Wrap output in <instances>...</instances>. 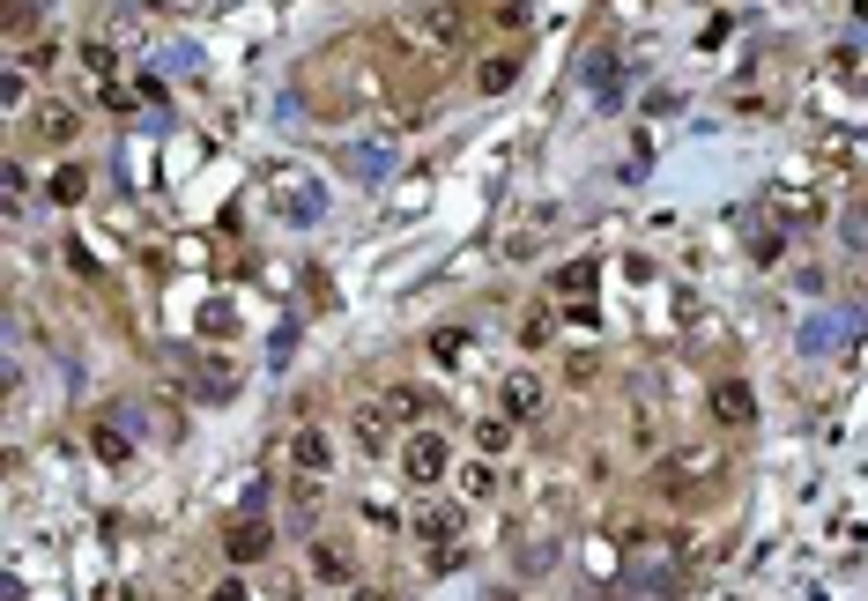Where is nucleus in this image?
<instances>
[{"label": "nucleus", "mask_w": 868, "mask_h": 601, "mask_svg": "<svg viewBox=\"0 0 868 601\" xmlns=\"http://www.w3.org/2000/svg\"><path fill=\"white\" fill-rule=\"evenodd\" d=\"M401 45H416L423 60H446V52H460V45H468V8H460V0H431V8L401 15Z\"/></svg>", "instance_id": "1"}, {"label": "nucleus", "mask_w": 868, "mask_h": 601, "mask_svg": "<svg viewBox=\"0 0 868 601\" xmlns=\"http://www.w3.org/2000/svg\"><path fill=\"white\" fill-rule=\"evenodd\" d=\"M712 475H720V453H712V446H691V453H668L661 468H654V490H661V498H691Z\"/></svg>", "instance_id": "2"}, {"label": "nucleus", "mask_w": 868, "mask_h": 601, "mask_svg": "<svg viewBox=\"0 0 868 601\" xmlns=\"http://www.w3.org/2000/svg\"><path fill=\"white\" fill-rule=\"evenodd\" d=\"M446 468H454V446H446V430H409V438H401V475H409L416 490L446 483Z\"/></svg>", "instance_id": "3"}, {"label": "nucleus", "mask_w": 868, "mask_h": 601, "mask_svg": "<svg viewBox=\"0 0 868 601\" xmlns=\"http://www.w3.org/2000/svg\"><path fill=\"white\" fill-rule=\"evenodd\" d=\"M705 409H712V424H728V430L757 424V393H749V379H720V387L705 393Z\"/></svg>", "instance_id": "4"}, {"label": "nucleus", "mask_w": 868, "mask_h": 601, "mask_svg": "<svg viewBox=\"0 0 868 601\" xmlns=\"http://www.w3.org/2000/svg\"><path fill=\"white\" fill-rule=\"evenodd\" d=\"M394 424H401V416H394L386 401H364V409L349 416V438H357V453H386V446H394Z\"/></svg>", "instance_id": "5"}, {"label": "nucleus", "mask_w": 868, "mask_h": 601, "mask_svg": "<svg viewBox=\"0 0 868 601\" xmlns=\"http://www.w3.org/2000/svg\"><path fill=\"white\" fill-rule=\"evenodd\" d=\"M223 550H231V564H260L275 550V527H268V519H231V527H223Z\"/></svg>", "instance_id": "6"}, {"label": "nucleus", "mask_w": 868, "mask_h": 601, "mask_svg": "<svg viewBox=\"0 0 868 601\" xmlns=\"http://www.w3.org/2000/svg\"><path fill=\"white\" fill-rule=\"evenodd\" d=\"M409 535L431 542V550H454L460 542V505H423V513H409Z\"/></svg>", "instance_id": "7"}, {"label": "nucleus", "mask_w": 868, "mask_h": 601, "mask_svg": "<svg viewBox=\"0 0 868 601\" xmlns=\"http://www.w3.org/2000/svg\"><path fill=\"white\" fill-rule=\"evenodd\" d=\"M497 401H505V416H512V424H535L542 401H549V387H542L535 372H520V379H505V387H497Z\"/></svg>", "instance_id": "8"}, {"label": "nucleus", "mask_w": 868, "mask_h": 601, "mask_svg": "<svg viewBox=\"0 0 868 601\" xmlns=\"http://www.w3.org/2000/svg\"><path fill=\"white\" fill-rule=\"evenodd\" d=\"M289 468H297V475H327V468H334V438L305 424L297 438H289Z\"/></svg>", "instance_id": "9"}, {"label": "nucleus", "mask_w": 868, "mask_h": 601, "mask_svg": "<svg viewBox=\"0 0 868 601\" xmlns=\"http://www.w3.org/2000/svg\"><path fill=\"white\" fill-rule=\"evenodd\" d=\"M512 83H520V60H512V52H497V60L475 67V89H483V97H505Z\"/></svg>", "instance_id": "10"}, {"label": "nucleus", "mask_w": 868, "mask_h": 601, "mask_svg": "<svg viewBox=\"0 0 868 601\" xmlns=\"http://www.w3.org/2000/svg\"><path fill=\"white\" fill-rule=\"evenodd\" d=\"M594 275H602L594 260H572V267L557 275V290H565V298H572V304H594Z\"/></svg>", "instance_id": "11"}, {"label": "nucleus", "mask_w": 868, "mask_h": 601, "mask_svg": "<svg viewBox=\"0 0 868 601\" xmlns=\"http://www.w3.org/2000/svg\"><path fill=\"white\" fill-rule=\"evenodd\" d=\"M312 572H320V579H327V587H349V579H357V564L342 558V550H334V542H320V550H312Z\"/></svg>", "instance_id": "12"}, {"label": "nucleus", "mask_w": 868, "mask_h": 601, "mask_svg": "<svg viewBox=\"0 0 868 601\" xmlns=\"http://www.w3.org/2000/svg\"><path fill=\"white\" fill-rule=\"evenodd\" d=\"M83 193H89V172H83V164H60V172H52V201H60V209H75Z\"/></svg>", "instance_id": "13"}, {"label": "nucleus", "mask_w": 868, "mask_h": 601, "mask_svg": "<svg viewBox=\"0 0 868 601\" xmlns=\"http://www.w3.org/2000/svg\"><path fill=\"white\" fill-rule=\"evenodd\" d=\"M75 127H83V120H75L67 104H45V112H38V134H45V141H75Z\"/></svg>", "instance_id": "14"}, {"label": "nucleus", "mask_w": 868, "mask_h": 601, "mask_svg": "<svg viewBox=\"0 0 868 601\" xmlns=\"http://www.w3.org/2000/svg\"><path fill=\"white\" fill-rule=\"evenodd\" d=\"M475 446H483V453H505V446H512V416H483V424H475Z\"/></svg>", "instance_id": "15"}, {"label": "nucleus", "mask_w": 868, "mask_h": 601, "mask_svg": "<svg viewBox=\"0 0 868 601\" xmlns=\"http://www.w3.org/2000/svg\"><path fill=\"white\" fill-rule=\"evenodd\" d=\"M549 327H557V312H549V304H535V312L520 320V342H528V349H542V342H549Z\"/></svg>", "instance_id": "16"}, {"label": "nucleus", "mask_w": 868, "mask_h": 601, "mask_svg": "<svg viewBox=\"0 0 868 601\" xmlns=\"http://www.w3.org/2000/svg\"><path fill=\"white\" fill-rule=\"evenodd\" d=\"M431 356H438V364H460V356H468V335H460V327H438V335H431Z\"/></svg>", "instance_id": "17"}, {"label": "nucleus", "mask_w": 868, "mask_h": 601, "mask_svg": "<svg viewBox=\"0 0 868 601\" xmlns=\"http://www.w3.org/2000/svg\"><path fill=\"white\" fill-rule=\"evenodd\" d=\"M386 409H394L401 424H416V416H423V393H416V387H394V393H386Z\"/></svg>", "instance_id": "18"}, {"label": "nucleus", "mask_w": 868, "mask_h": 601, "mask_svg": "<svg viewBox=\"0 0 868 601\" xmlns=\"http://www.w3.org/2000/svg\"><path fill=\"white\" fill-rule=\"evenodd\" d=\"M83 60H89V75H104V83H112V67H120V60H112V45H104V38H89V45H83Z\"/></svg>", "instance_id": "19"}, {"label": "nucleus", "mask_w": 868, "mask_h": 601, "mask_svg": "<svg viewBox=\"0 0 868 601\" xmlns=\"http://www.w3.org/2000/svg\"><path fill=\"white\" fill-rule=\"evenodd\" d=\"M97 461H112V468H120V461H126V438H120V430H112V424H97Z\"/></svg>", "instance_id": "20"}, {"label": "nucleus", "mask_w": 868, "mask_h": 601, "mask_svg": "<svg viewBox=\"0 0 868 601\" xmlns=\"http://www.w3.org/2000/svg\"><path fill=\"white\" fill-rule=\"evenodd\" d=\"M460 490H468V498H491L497 475H491V468H460Z\"/></svg>", "instance_id": "21"}, {"label": "nucleus", "mask_w": 868, "mask_h": 601, "mask_svg": "<svg viewBox=\"0 0 868 601\" xmlns=\"http://www.w3.org/2000/svg\"><path fill=\"white\" fill-rule=\"evenodd\" d=\"M0 97H8V104H23V97H30V75H23V67H8V75H0Z\"/></svg>", "instance_id": "22"}, {"label": "nucleus", "mask_w": 868, "mask_h": 601, "mask_svg": "<svg viewBox=\"0 0 868 601\" xmlns=\"http://www.w3.org/2000/svg\"><path fill=\"white\" fill-rule=\"evenodd\" d=\"M208 601H246V587H238V579H223V587H215Z\"/></svg>", "instance_id": "23"}, {"label": "nucleus", "mask_w": 868, "mask_h": 601, "mask_svg": "<svg viewBox=\"0 0 868 601\" xmlns=\"http://www.w3.org/2000/svg\"><path fill=\"white\" fill-rule=\"evenodd\" d=\"M854 15H861V23H868V0H854Z\"/></svg>", "instance_id": "24"}]
</instances>
